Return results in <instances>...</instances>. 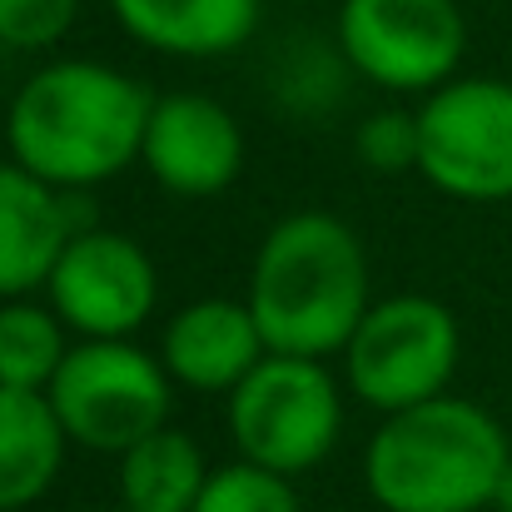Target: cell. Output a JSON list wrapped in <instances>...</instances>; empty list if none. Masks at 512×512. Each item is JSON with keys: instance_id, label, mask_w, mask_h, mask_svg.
I'll return each mask as SVG.
<instances>
[{"instance_id": "obj_16", "label": "cell", "mask_w": 512, "mask_h": 512, "mask_svg": "<svg viewBox=\"0 0 512 512\" xmlns=\"http://www.w3.org/2000/svg\"><path fill=\"white\" fill-rule=\"evenodd\" d=\"M70 343L65 319L35 299H0V388L45 393Z\"/></svg>"}, {"instance_id": "obj_1", "label": "cell", "mask_w": 512, "mask_h": 512, "mask_svg": "<svg viewBox=\"0 0 512 512\" xmlns=\"http://www.w3.org/2000/svg\"><path fill=\"white\" fill-rule=\"evenodd\" d=\"M155 95L105 60H50L5 115L10 160L55 189H95L140 160Z\"/></svg>"}, {"instance_id": "obj_12", "label": "cell", "mask_w": 512, "mask_h": 512, "mask_svg": "<svg viewBox=\"0 0 512 512\" xmlns=\"http://www.w3.org/2000/svg\"><path fill=\"white\" fill-rule=\"evenodd\" d=\"M70 234L65 189L45 184L20 160H0V299L45 289Z\"/></svg>"}, {"instance_id": "obj_7", "label": "cell", "mask_w": 512, "mask_h": 512, "mask_svg": "<svg viewBox=\"0 0 512 512\" xmlns=\"http://www.w3.org/2000/svg\"><path fill=\"white\" fill-rule=\"evenodd\" d=\"M418 174L463 204L512 199V80L453 75L418 105Z\"/></svg>"}, {"instance_id": "obj_9", "label": "cell", "mask_w": 512, "mask_h": 512, "mask_svg": "<svg viewBox=\"0 0 512 512\" xmlns=\"http://www.w3.org/2000/svg\"><path fill=\"white\" fill-rule=\"evenodd\" d=\"M50 309L80 339H130L150 324L160 304L155 259L115 229H75L50 269Z\"/></svg>"}, {"instance_id": "obj_19", "label": "cell", "mask_w": 512, "mask_h": 512, "mask_svg": "<svg viewBox=\"0 0 512 512\" xmlns=\"http://www.w3.org/2000/svg\"><path fill=\"white\" fill-rule=\"evenodd\" d=\"M80 0H0V45L50 50L70 35Z\"/></svg>"}, {"instance_id": "obj_17", "label": "cell", "mask_w": 512, "mask_h": 512, "mask_svg": "<svg viewBox=\"0 0 512 512\" xmlns=\"http://www.w3.org/2000/svg\"><path fill=\"white\" fill-rule=\"evenodd\" d=\"M194 512H304V503L294 493V478L239 458L209 473Z\"/></svg>"}, {"instance_id": "obj_20", "label": "cell", "mask_w": 512, "mask_h": 512, "mask_svg": "<svg viewBox=\"0 0 512 512\" xmlns=\"http://www.w3.org/2000/svg\"><path fill=\"white\" fill-rule=\"evenodd\" d=\"M493 512H512V463L503 468V478H498V488H493Z\"/></svg>"}, {"instance_id": "obj_6", "label": "cell", "mask_w": 512, "mask_h": 512, "mask_svg": "<svg viewBox=\"0 0 512 512\" xmlns=\"http://www.w3.org/2000/svg\"><path fill=\"white\" fill-rule=\"evenodd\" d=\"M463 358L458 319L433 294L373 299L343 348V383L358 403L398 413L448 393Z\"/></svg>"}, {"instance_id": "obj_2", "label": "cell", "mask_w": 512, "mask_h": 512, "mask_svg": "<svg viewBox=\"0 0 512 512\" xmlns=\"http://www.w3.org/2000/svg\"><path fill=\"white\" fill-rule=\"evenodd\" d=\"M244 304L269 353L334 358L373 304L368 249L339 214L299 209L264 234Z\"/></svg>"}, {"instance_id": "obj_3", "label": "cell", "mask_w": 512, "mask_h": 512, "mask_svg": "<svg viewBox=\"0 0 512 512\" xmlns=\"http://www.w3.org/2000/svg\"><path fill=\"white\" fill-rule=\"evenodd\" d=\"M512 463L503 423L458 393L383 413L368 438L363 483L383 512H483Z\"/></svg>"}, {"instance_id": "obj_4", "label": "cell", "mask_w": 512, "mask_h": 512, "mask_svg": "<svg viewBox=\"0 0 512 512\" xmlns=\"http://www.w3.org/2000/svg\"><path fill=\"white\" fill-rule=\"evenodd\" d=\"M170 383L160 353H145L130 339H80L50 378L45 398L70 443L120 458L170 423Z\"/></svg>"}, {"instance_id": "obj_8", "label": "cell", "mask_w": 512, "mask_h": 512, "mask_svg": "<svg viewBox=\"0 0 512 512\" xmlns=\"http://www.w3.org/2000/svg\"><path fill=\"white\" fill-rule=\"evenodd\" d=\"M339 55L388 95H433L468 55L458 0H343Z\"/></svg>"}, {"instance_id": "obj_11", "label": "cell", "mask_w": 512, "mask_h": 512, "mask_svg": "<svg viewBox=\"0 0 512 512\" xmlns=\"http://www.w3.org/2000/svg\"><path fill=\"white\" fill-rule=\"evenodd\" d=\"M264 334L239 299H194L170 319L160 358L179 388L234 393L264 358Z\"/></svg>"}, {"instance_id": "obj_10", "label": "cell", "mask_w": 512, "mask_h": 512, "mask_svg": "<svg viewBox=\"0 0 512 512\" xmlns=\"http://www.w3.org/2000/svg\"><path fill=\"white\" fill-rule=\"evenodd\" d=\"M140 165L179 199H214L244 174V130L229 105L199 90L155 95Z\"/></svg>"}, {"instance_id": "obj_5", "label": "cell", "mask_w": 512, "mask_h": 512, "mask_svg": "<svg viewBox=\"0 0 512 512\" xmlns=\"http://www.w3.org/2000/svg\"><path fill=\"white\" fill-rule=\"evenodd\" d=\"M343 433V393L324 358L264 353L229 393V438L239 458L284 478L314 473Z\"/></svg>"}, {"instance_id": "obj_21", "label": "cell", "mask_w": 512, "mask_h": 512, "mask_svg": "<svg viewBox=\"0 0 512 512\" xmlns=\"http://www.w3.org/2000/svg\"><path fill=\"white\" fill-rule=\"evenodd\" d=\"M120 512H130V508H120Z\"/></svg>"}, {"instance_id": "obj_18", "label": "cell", "mask_w": 512, "mask_h": 512, "mask_svg": "<svg viewBox=\"0 0 512 512\" xmlns=\"http://www.w3.org/2000/svg\"><path fill=\"white\" fill-rule=\"evenodd\" d=\"M353 150L358 165L378 174H403L418 170V110H378L368 120H358L353 130Z\"/></svg>"}, {"instance_id": "obj_15", "label": "cell", "mask_w": 512, "mask_h": 512, "mask_svg": "<svg viewBox=\"0 0 512 512\" xmlns=\"http://www.w3.org/2000/svg\"><path fill=\"white\" fill-rule=\"evenodd\" d=\"M209 483L199 443L179 428H160L120 453V508L130 512H194Z\"/></svg>"}, {"instance_id": "obj_13", "label": "cell", "mask_w": 512, "mask_h": 512, "mask_svg": "<svg viewBox=\"0 0 512 512\" xmlns=\"http://www.w3.org/2000/svg\"><path fill=\"white\" fill-rule=\"evenodd\" d=\"M120 30L174 60H219L249 45L264 0H110Z\"/></svg>"}, {"instance_id": "obj_14", "label": "cell", "mask_w": 512, "mask_h": 512, "mask_svg": "<svg viewBox=\"0 0 512 512\" xmlns=\"http://www.w3.org/2000/svg\"><path fill=\"white\" fill-rule=\"evenodd\" d=\"M65 428L45 393L0 388V512L35 508L65 468Z\"/></svg>"}]
</instances>
